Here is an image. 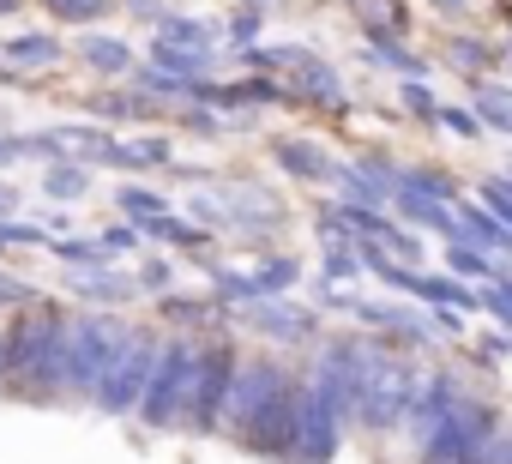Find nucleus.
Returning a JSON list of instances; mask_svg holds the SVG:
<instances>
[{
    "label": "nucleus",
    "instance_id": "29",
    "mask_svg": "<svg viewBox=\"0 0 512 464\" xmlns=\"http://www.w3.org/2000/svg\"><path fill=\"white\" fill-rule=\"evenodd\" d=\"M211 25L205 19H187V13H175V19H157V43H187V49H211Z\"/></svg>",
    "mask_w": 512,
    "mask_h": 464
},
{
    "label": "nucleus",
    "instance_id": "6",
    "mask_svg": "<svg viewBox=\"0 0 512 464\" xmlns=\"http://www.w3.org/2000/svg\"><path fill=\"white\" fill-rule=\"evenodd\" d=\"M253 73H278L284 79V91L296 97V103H314V109H344V79H338V67L332 61H320L314 49H302V43H266V49H247L241 55Z\"/></svg>",
    "mask_w": 512,
    "mask_h": 464
},
{
    "label": "nucleus",
    "instance_id": "36",
    "mask_svg": "<svg viewBox=\"0 0 512 464\" xmlns=\"http://www.w3.org/2000/svg\"><path fill=\"white\" fill-rule=\"evenodd\" d=\"M482 308H488V314L512 332V278H506V272H500L494 284H482Z\"/></svg>",
    "mask_w": 512,
    "mask_h": 464
},
{
    "label": "nucleus",
    "instance_id": "10",
    "mask_svg": "<svg viewBox=\"0 0 512 464\" xmlns=\"http://www.w3.org/2000/svg\"><path fill=\"white\" fill-rule=\"evenodd\" d=\"M344 428H350V410L308 380V392H302V434H296V458L290 464H332L338 446H344Z\"/></svg>",
    "mask_w": 512,
    "mask_h": 464
},
{
    "label": "nucleus",
    "instance_id": "52",
    "mask_svg": "<svg viewBox=\"0 0 512 464\" xmlns=\"http://www.w3.org/2000/svg\"><path fill=\"white\" fill-rule=\"evenodd\" d=\"M13 7H19V0H0V13H13Z\"/></svg>",
    "mask_w": 512,
    "mask_h": 464
},
{
    "label": "nucleus",
    "instance_id": "32",
    "mask_svg": "<svg viewBox=\"0 0 512 464\" xmlns=\"http://www.w3.org/2000/svg\"><path fill=\"white\" fill-rule=\"evenodd\" d=\"M374 55H380V67H392V73H404V79H428V61L410 49V43H368Z\"/></svg>",
    "mask_w": 512,
    "mask_h": 464
},
{
    "label": "nucleus",
    "instance_id": "35",
    "mask_svg": "<svg viewBox=\"0 0 512 464\" xmlns=\"http://www.w3.org/2000/svg\"><path fill=\"white\" fill-rule=\"evenodd\" d=\"M452 67H464V73H488V67H494V49L476 43V37H452Z\"/></svg>",
    "mask_w": 512,
    "mask_h": 464
},
{
    "label": "nucleus",
    "instance_id": "12",
    "mask_svg": "<svg viewBox=\"0 0 512 464\" xmlns=\"http://www.w3.org/2000/svg\"><path fill=\"white\" fill-rule=\"evenodd\" d=\"M241 320H247L253 332H266L272 344H308V338L320 332V320H314L308 308L284 302V296H260V302H247V308H241Z\"/></svg>",
    "mask_w": 512,
    "mask_h": 464
},
{
    "label": "nucleus",
    "instance_id": "27",
    "mask_svg": "<svg viewBox=\"0 0 512 464\" xmlns=\"http://www.w3.org/2000/svg\"><path fill=\"white\" fill-rule=\"evenodd\" d=\"M320 272H326V284L362 278V272H368V260H362V242H326V254H320Z\"/></svg>",
    "mask_w": 512,
    "mask_h": 464
},
{
    "label": "nucleus",
    "instance_id": "31",
    "mask_svg": "<svg viewBox=\"0 0 512 464\" xmlns=\"http://www.w3.org/2000/svg\"><path fill=\"white\" fill-rule=\"evenodd\" d=\"M91 115H97V121H145V115H151V97H145V91H139V97L109 91V97H97V103H91Z\"/></svg>",
    "mask_w": 512,
    "mask_h": 464
},
{
    "label": "nucleus",
    "instance_id": "40",
    "mask_svg": "<svg viewBox=\"0 0 512 464\" xmlns=\"http://www.w3.org/2000/svg\"><path fill=\"white\" fill-rule=\"evenodd\" d=\"M139 242H145V229H139V223H115V229H103V248H109V254H133Z\"/></svg>",
    "mask_w": 512,
    "mask_h": 464
},
{
    "label": "nucleus",
    "instance_id": "37",
    "mask_svg": "<svg viewBox=\"0 0 512 464\" xmlns=\"http://www.w3.org/2000/svg\"><path fill=\"white\" fill-rule=\"evenodd\" d=\"M482 205L512 229V175H488V181H482Z\"/></svg>",
    "mask_w": 512,
    "mask_h": 464
},
{
    "label": "nucleus",
    "instance_id": "20",
    "mask_svg": "<svg viewBox=\"0 0 512 464\" xmlns=\"http://www.w3.org/2000/svg\"><path fill=\"white\" fill-rule=\"evenodd\" d=\"M61 37H49V31H31V37H13L7 43V61L13 67H25V73H43V67H61Z\"/></svg>",
    "mask_w": 512,
    "mask_h": 464
},
{
    "label": "nucleus",
    "instance_id": "30",
    "mask_svg": "<svg viewBox=\"0 0 512 464\" xmlns=\"http://www.w3.org/2000/svg\"><path fill=\"white\" fill-rule=\"evenodd\" d=\"M115 205H121V211H127V223H139V229H145V223H157V217H169V199H157L151 187H121V193H115Z\"/></svg>",
    "mask_w": 512,
    "mask_h": 464
},
{
    "label": "nucleus",
    "instance_id": "21",
    "mask_svg": "<svg viewBox=\"0 0 512 464\" xmlns=\"http://www.w3.org/2000/svg\"><path fill=\"white\" fill-rule=\"evenodd\" d=\"M470 109L482 115V127H494V133H512V85L476 79V85H470Z\"/></svg>",
    "mask_w": 512,
    "mask_h": 464
},
{
    "label": "nucleus",
    "instance_id": "11",
    "mask_svg": "<svg viewBox=\"0 0 512 464\" xmlns=\"http://www.w3.org/2000/svg\"><path fill=\"white\" fill-rule=\"evenodd\" d=\"M290 368L278 362V356H241V368H235V392H229V422H223V434H241L247 422H253V410H260L272 392H278V380H284Z\"/></svg>",
    "mask_w": 512,
    "mask_h": 464
},
{
    "label": "nucleus",
    "instance_id": "43",
    "mask_svg": "<svg viewBox=\"0 0 512 464\" xmlns=\"http://www.w3.org/2000/svg\"><path fill=\"white\" fill-rule=\"evenodd\" d=\"M25 302H31V284H19V278L0 272V308H25Z\"/></svg>",
    "mask_w": 512,
    "mask_h": 464
},
{
    "label": "nucleus",
    "instance_id": "4",
    "mask_svg": "<svg viewBox=\"0 0 512 464\" xmlns=\"http://www.w3.org/2000/svg\"><path fill=\"white\" fill-rule=\"evenodd\" d=\"M500 434V410L476 392L458 398V410H446L422 440H416V464H482V452Z\"/></svg>",
    "mask_w": 512,
    "mask_h": 464
},
{
    "label": "nucleus",
    "instance_id": "1",
    "mask_svg": "<svg viewBox=\"0 0 512 464\" xmlns=\"http://www.w3.org/2000/svg\"><path fill=\"white\" fill-rule=\"evenodd\" d=\"M67 320L73 314L49 296H31L25 308H13V320H7V392H19L31 404H61L55 398V362H61Z\"/></svg>",
    "mask_w": 512,
    "mask_h": 464
},
{
    "label": "nucleus",
    "instance_id": "19",
    "mask_svg": "<svg viewBox=\"0 0 512 464\" xmlns=\"http://www.w3.org/2000/svg\"><path fill=\"white\" fill-rule=\"evenodd\" d=\"M79 61L91 67V73H103V79H133V49L127 43H115V37H85L79 43Z\"/></svg>",
    "mask_w": 512,
    "mask_h": 464
},
{
    "label": "nucleus",
    "instance_id": "26",
    "mask_svg": "<svg viewBox=\"0 0 512 464\" xmlns=\"http://www.w3.org/2000/svg\"><path fill=\"white\" fill-rule=\"evenodd\" d=\"M55 260H61L67 272H97V266H109L115 254L103 248V236H97V242H85V236H61V242H55Z\"/></svg>",
    "mask_w": 512,
    "mask_h": 464
},
{
    "label": "nucleus",
    "instance_id": "16",
    "mask_svg": "<svg viewBox=\"0 0 512 464\" xmlns=\"http://www.w3.org/2000/svg\"><path fill=\"white\" fill-rule=\"evenodd\" d=\"M452 211H458V236H470V242H482L488 254H506L512 260V229L488 211V205H470V199H452Z\"/></svg>",
    "mask_w": 512,
    "mask_h": 464
},
{
    "label": "nucleus",
    "instance_id": "8",
    "mask_svg": "<svg viewBox=\"0 0 512 464\" xmlns=\"http://www.w3.org/2000/svg\"><path fill=\"white\" fill-rule=\"evenodd\" d=\"M157 350H163V338L157 332H145V326H133L127 332V344L115 350V362L103 368V386H97V410L103 416H133L139 410V398H145V386H151V368H157Z\"/></svg>",
    "mask_w": 512,
    "mask_h": 464
},
{
    "label": "nucleus",
    "instance_id": "44",
    "mask_svg": "<svg viewBox=\"0 0 512 464\" xmlns=\"http://www.w3.org/2000/svg\"><path fill=\"white\" fill-rule=\"evenodd\" d=\"M169 278H175V272H169L163 260H151V266L139 272V290H169Z\"/></svg>",
    "mask_w": 512,
    "mask_h": 464
},
{
    "label": "nucleus",
    "instance_id": "41",
    "mask_svg": "<svg viewBox=\"0 0 512 464\" xmlns=\"http://www.w3.org/2000/svg\"><path fill=\"white\" fill-rule=\"evenodd\" d=\"M404 103H410L422 121H440V103H434V91H428L422 79H404Z\"/></svg>",
    "mask_w": 512,
    "mask_h": 464
},
{
    "label": "nucleus",
    "instance_id": "7",
    "mask_svg": "<svg viewBox=\"0 0 512 464\" xmlns=\"http://www.w3.org/2000/svg\"><path fill=\"white\" fill-rule=\"evenodd\" d=\"M235 368H241V350H235V344H223V338L199 344L193 398H187V422H181L193 440L223 434V422H229V392H235Z\"/></svg>",
    "mask_w": 512,
    "mask_h": 464
},
{
    "label": "nucleus",
    "instance_id": "13",
    "mask_svg": "<svg viewBox=\"0 0 512 464\" xmlns=\"http://www.w3.org/2000/svg\"><path fill=\"white\" fill-rule=\"evenodd\" d=\"M272 157L290 169V175H302V181H314V187H338V175H344V163L326 151V145H314V139H272Z\"/></svg>",
    "mask_w": 512,
    "mask_h": 464
},
{
    "label": "nucleus",
    "instance_id": "42",
    "mask_svg": "<svg viewBox=\"0 0 512 464\" xmlns=\"http://www.w3.org/2000/svg\"><path fill=\"white\" fill-rule=\"evenodd\" d=\"M229 37H235V43H253V37H260V13H253V7H241V13L229 19Z\"/></svg>",
    "mask_w": 512,
    "mask_h": 464
},
{
    "label": "nucleus",
    "instance_id": "23",
    "mask_svg": "<svg viewBox=\"0 0 512 464\" xmlns=\"http://www.w3.org/2000/svg\"><path fill=\"white\" fill-rule=\"evenodd\" d=\"M43 193H49V199H85V193H91V163L55 157V163L43 169Z\"/></svg>",
    "mask_w": 512,
    "mask_h": 464
},
{
    "label": "nucleus",
    "instance_id": "2",
    "mask_svg": "<svg viewBox=\"0 0 512 464\" xmlns=\"http://www.w3.org/2000/svg\"><path fill=\"white\" fill-rule=\"evenodd\" d=\"M127 332L133 326L121 314H73L67 338H61V362H55V398L61 404H91L97 386H103V368L115 362Z\"/></svg>",
    "mask_w": 512,
    "mask_h": 464
},
{
    "label": "nucleus",
    "instance_id": "5",
    "mask_svg": "<svg viewBox=\"0 0 512 464\" xmlns=\"http://www.w3.org/2000/svg\"><path fill=\"white\" fill-rule=\"evenodd\" d=\"M193 368H199V338H163L157 368H151V386H145V398H139V410H133L151 434H169V428L187 422Z\"/></svg>",
    "mask_w": 512,
    "mask_h": 464
},
{
    "label": "nucleus",
    "instance_id": "15",
    "mask_svg": "<svg viewBox=\"0 0 512 464\" xmlns=\"http://www.w3.org/2000/svg\"><path fill=\"white\" fill-rule=\"evenodd\" d=\"M362 19V43H404L410 37V13L404 0H350Z\"/></svg>",
    "mask_w": 512,
    "mask_h": 464
},
{
    "label": "nucleus",
    "instance_id": "34",
    "mask_svg": "<svg viewBox=\"0 0 512 464\" xmlns=\"http://www.w3.org/2000/svg\"><path fill=\"white\" fill-rule=\"evenodd\" d=\"M253 278H260V290H266V296H284V290L302 278V260H290V254H278V260H260V272H253Z\"/></svg>",
    "mask_w": 512,
    "mask_h": 464
},
{
    "label": "nucleus",
    "instance_id": "17",
    "mask_svg": "<svg viewBox=\"0 0 512 464\" xmlns=\"http://www.w3.org/2000/svg\"><path fill=\"white\" fill-rule=\"evenodd\" d=\"M446 272L464 278V284H494V278H500L494 254H488L482 242H470V236H446Z\"/></svg>",
    "mask_w": 512,
    "mask_h": 464
},
{
    "label": "nucleus",
    "instance_id": "39",
    "mask_svg": "<svg viewBox=\"0 0 512 464\" xmlns=\"http://www.w3.org/2000/svg\"><path fill=\"white\" fill-rule=\"evenodd\" d=\"M157 314H163V320L175 314L181 326H199V320H211V308H205V302H193V296H163V308H157Z\"/></svg>",
    "mask_w": 512,
    "mask_h": 464
},
{
    "label": "nucleus",
    "instance_id": "33",
    "mask_svg": "<svg viewBox=\"0 0 512 464\" xmlns=\"http://www.w3.org/2000/svg\"><path fill=\"white\" fill-rule=\"evenodd\" d=\"M43 13H55L61 25H97L109 13V0H37Z\"/></svg>",
    "mask_w": 512,
    "mask_h": 464
},
{
    "label": "nucleus",
    "instance_id": "46",
    "mask_svg": "<svg viewBox=\"0 0 512 464\" xmlns=\"http://www.w3.org/2000/svg\"><path fill=\"white\" fill-rule=\"evenodd\" d=\"M25 157V133H0V169Z\"/></svg>",
    "mask_w": 512,
    "mask_h": 464
},
{
    "label": "nucleus",
    "instance_id": "45",
    "mask_svg": "<svg viewBox=\"0 0 512 464\" xmlns=\"http://www.w3.org/2000/svg\"><path fill=\"white\" fill-rule=\"evenodd\" d=\"M482 464H512V428H500V434H494V446L482 452Z\"/></svg>",
    "mask_w": 512,
    "mask_h": 464
},
{
    "label": "nucleus",
    "instance_id": "9",
    "mask_svg": "<svg viewBox=\"0 0 512 464\" xmlns=\"http://www.w3.org/2000/svg\"><path fill=\"white\" fill-rule=\"evenodd\" d=\"M302 392H308V380H296V374H284L278 380V392L253 410V422L235 434L247 452H260V458H278V464H290L296 458V434H302Z\"/></svg>",
    "mask_w": 512,
    "mask_h": 464
},
{
    "label": "nucleus",
    "instance_id": "38",
    "mask_svg": "<svg viewBox=\"0 0 512 464\" xmlns=\"http://www.w3.org/2000/svg\"><path fill=\"white\" fill-rule=\"evenodd\" d=\"M440 127H446V133H458V139L488 133V127H482V115H476V109H458V103H446V109H440Z\"/></svg>",
    "mask_w": 512,
    "mask_h": 464
},
{
    "label": "nucleus",
    "instance_id": "50",
    "mask_svg": "<svg viewBox=\"0 0 512 464\" xmlns=\"http://www.w3.org/2000/svg\"><path fill=\"white\" fill-rule=\"evenodd\" d=\"M0 392H7V326H0Z\"/></svg>",
    "mask_w": 512,
    "mask_h": 464
},
{
    "label": "nucleus",
    "instance_id": "48",
    "mask_svg": "<svg viewBox=\"0 0 512 464\" xmlns=\"http://www.w3.org/2000/svg\"><path fill=\"white\" fill-rule=\"evenodd\" d=\"M482 350H494V356H512V332H500V338H488Z\"/></svg>",
    "mask_w": 512,
    "mask_h": 464
},
{
    "label": "nucleus",
    "instance_id": "24",
    "mask_svg": "<svg viewBox=\"0 0 512 464\" xmlns=\"http://www.w3.org/2000/svg\"><path fill=\"white\" fill-rule=\"evenodd\" d=\"M169 157H175V145L163 133H145V139H121L115 169H169Z\"/></svg>",
    "mask_w": 512,
    "mask_h": 464
},
{
    "label": "nucleus",
    "instance_id": "28",
    "mask_svg": "<svg viewBox=\"0 0 512 464\" xmlns=\"http://www.w3.org/2000/svg\"><path fill=\"white\" fill-rule=\"evenodd\" d=\"M73 290H79V296H91V302H127L139 284H127V278H115L109 266H97V272H79V278H73Z\"/></svg>",
    "mask_w": 512,
    "mask_h": 464
},
{
    "label": "nucleus",
    "instance_id": "18",
    "mask_svg": "<svg viewBox=\"0 0 512 464\" xmlns=\"http://www.w3.org/2000/svg\"><path fill=\"white\" fill-rule=\"evenodd\" d=\"M55 133H61V151L67 157L97 163V169H115V151H121L115 133H103V127H55Z\"/></svg>",
    "mask_w": 512,
    "mask_h": 464
},
{
    "label": "nucleus",
    "instance_id": "25",
    "mask_svg": "<svg viewBox=\"0 0 512 464\" xmlns=\"http://www.w3.org/2000/svg\"><path fill=\"white\" fill-rule=\"evenodd\" d=\"M205 236H211L205 223H181L175 211H169V217H157V223H145V242H163V248H181V254L205 248Z\"/></svg>",
    "mask_w": 512,
    "mask_h": 464
},
{
    "label": "nucleus",
    "instance_id": "51",
    "mask_svg": "<svg viewBox=\"0 0 512 464\" xmlns=\"http://www.w3.org/2000/svg\"><path fill=\"white\" fill-rule=\"evenodd\" d=\"M428 7H440V13H464L470 0H428Z\"/></svg>",
    "mask_w": 512,
    "mask_h": 464
},
{
    "label": "nucleus",
    "instance_id": "47",
    "mask_svg": "<svg viewBox=\"0 0 512 464\" xmlns=\"http://www.w3.org/2000/svg\"><path fill=\"white\" fill-rule=\"evenodd\" d=\"M434 326H440V332H452V338H458V332H464V314H452V308H434Z\"/></svg>",
    "mask_w": 512,
    "mask_h": 464
},
{
    "label": "nucleus",
    "instance_id": "14",
    "mask_svg": "<svg viewBox=\"0 0 512 464\" xmlns=\"http://www.w3.org/2000/svg\"><path fill=\"white\" fill-rule=\"evenodd\" d=\"M344 314H356L362 326H380V332H392V338H404V344H416V350L434 344V326H428L422 314H410L404 302H362V296H356Z\"/></svg>",
    "mask_w": 512,
    "mask_h": 464
},
{
    "label": "nucleus",
    "instance_id": "49",
    "mask_svg": "<svg viewBox=\"0 0 512 464\" xmlns=\"http://www.w3.org/2000/svg\"><path fill=\"white\" fill-rule=\"evenodd\" d=\"M13 205H19V193H13V187H7V181H0V217H7V211H13Z\"/></svg>",
    "mask_w": 512,
    "mask_h": 464
},
{
    "label": "nucleus",
    "instance_id": "22",
    "mask_svg": "<svg viewBox=\"0 0 512 464\" xmlns=\"http://www.w3.org/2000/svg\"><path fill=\"white\" fill-rule=\"evenodd\" d=\"M151 67H163L169 79H205L211 73V49H187V43H157Z\"/></svg>",
    "mask_w": 512,
    "mask_h": 464
},
{
    "label": "nucleus",
    "instance_id": "3",
    "mask_svg": "<svg viewBox=\"0 0 512 464\" xmlns=\"http://www.w3.org/2000/svg\"><path fill=\"white\" fill-rule=\"evenodd\" d=\"M422 368L410 356H392V350H374L368 344V362H362V398H356V422L368 434H392L410 422L416 398H422Z\"/></svg>",
    "mask_w": 512,
    "mask_h": 464
}]
</instances>
